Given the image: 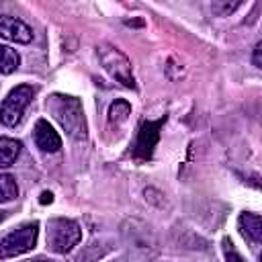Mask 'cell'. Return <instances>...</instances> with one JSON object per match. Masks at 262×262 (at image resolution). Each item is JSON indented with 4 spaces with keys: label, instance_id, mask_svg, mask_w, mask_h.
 I'll list each match as a JSON object with an SVG mask.
<instances>
[{
    "label": "cell",
    "instance_id": "6da1fadb",
    "mask_svg": "<svg viewBox=\"0 0 262 262\" xmlns=\"http://www.w3.org/2000/svg\"><path fill=\"white\" fill-rule=\"evenodd\" d=\"M47 108L74 141L88 139V123L80 98L70 94H51L47 100Z\"/></svg>",
    "mask_w": 262,
    "mask_h": 262
},
{
    "label": "cell",
    "instance_id": "7a4b0ae2",
    "mask_svg": "<svg viewBox=\"0 0 262 262\" xmlns=\"http://www.w3.org/2000/svg\"><path fill=\"white\" fill-rule=\"evenodd\" d=\"M96 55L100 66L104 68V72L115 78L117 82H121L125 88H135V78H133V70H131V59L115 45L111 43H100L96 47Z\"/></svg>",
    "mask_w": 262,
    "mask_h": 262
},
{
    "label": "cell",
    "instance_id": "3957f363",
    "mask_svg": "<svg viewBox=\"0 0 262 262\" xmlns=\"http://www.w3.org/2000/svg\"><path fill=\"white\" fill-rule=\"evenodd\" d=\"M82 239V229L76 221L66 217H53L47 223V248L55 254L72 252Z\"/></svg>",
    "mask_w": 262,
    "mask_h": 262
},
{
    "label": "cell",
    "instance_id": "277c9868",
    "mask_svg": "<svg viewBox=\"0 0 262 262\" xmlns=\"http://www.w3.org/2000/svg\"><path fill=\"white\" fill-rule=\"evenodd\" d=\"M37 237H39V223L37 221L23 223L20 227L12 229L10 233H6L0 239V260H10V258H16L20 254L31 252L37 246Z\"/></svg>",
    "mask_w": 262,
    "mask_h": 262
},
{
    "label": "cell",
    "instance_id": "5b68a950",
    "mask_svg": "<svg viewBox=\"0 0 262 262\" xmlns=\"http://www.w3.org/2000/svg\"><path fill=\"white\" fill-rule=\"evenodd\" d=\"M121 233H123V239L125 244L141 256H154L156 252V235L151 231V227L139 219H127L121 227Z\"/></svg>",
    "mask_w": 262,
    "mask_h": 262
},
{
    "label": "cell",
    "instance_id": "8992f818",
    "mask_svg": "<svg viewBox=\"0 0 262 262\" xmlns=\"http://www.w3.org/2000/svg\"><path fill=\"white\" fill-rule=\"evenodd\" d=\"M33 94H35V88L29 84H20L12 88L6 94V98L0 102V123L6 127H14L20 121L29 102L33 100Z\"/></svg>",
    "mask_w": 262,
    "mask_h": 262
},
{
    "label": "cell",
    "instance_id": "52a82bcc",
    "mask_svg": "<svg viewBox=\"0 0 262 262\" xmlns=\"http://www.w3.org/2000/svg\"><path fill=\"white\" fill-rule=\"evenodd\" d=\"M166 123V117H160L156 121H143L139 131H137V139L133 143L131 149V158L135 162H147L154 156V149L160 141V131Z\"/></svg>",
    "mask_w": 262,
    "mask_h": 262
},
{
    "label": "cell",
    "instance_id": "ba28073f",
    "mask_svg": "<svg viewBox=\"0 0 262 262\" xmlns=\"http://www.w3.org/2000/svg\"><path fill=\"white\" fill-rule=\"evenodd\" d=\"M0 37L8 39V41H14V43H31L33 31L20 18L8 16V14H0Z\"/></svg>",
    "mask_w": 262,
    "mask_h": 262
},
{
    "label": "cell",
    "instance_id": "9c48e42d",
    "mask_svg": "<svg viewBox=\"0 0 262 262\" xmlns=\"http://www.w3.org/2000/svg\"><path fill=\"white\" fill-rule=\"evenodd\" d=\"M33 137H35V145L45 151V154H55L59 151L61 147V137L59 133L49 125V121L45 119H39L35 123V129H33Z\"/></svg>",
    "mask_w": 262,
    "mask_h": 262
},
{
    "label": "cell",
    "instance_id": "30bf717a",
    "mask_svg": "<svg viewBox=\"0 0 262 262\" xmlns=\"http://www.w3.org/2000/svg\"><path fill=\"white\" fill-rule=\"evenodd\" d=\"M237 227L246 239L252 244L262 242V217L258 213H242L237 217Z\"/></svg>",
    "mask_w": 262,
    "mask_h": 262
},
{
    "label": "cell",
    "instance_id": "8fae6325",
    "mask_svg": "<svg viewBox=\"0 0 262 262\" xmlns=\"http://www.w3.org/2000/svg\"><path fill=\"white\" fill-rule=\"evenodd\" d=\"M111 252V244L104 239H94L88 246L82 248V252H78L70 262H98L102 260L106 254Z\"/></svg>",
    "mask_w": 262,
    "mask_h": 262
},
{
    "label": "cell",
    "instance_id": "7c38bea8",
    "mask_svg": "<svg viewBox=\"0 0 262 262\" xmlns=\"http://www.w3.org/2000/svg\"><path fill=\"white\" fill-rule=\"evenodd\" d=\"M20 154V141L12 137H0V168L12 166Z\"/></svg>",
    "mask_w": 262,
    "mask_h": 262
},
{
    "label": "cell",
    "instance_id": "4fadbf2b",
    "mask_svg": "<svg viewBox=\"0 0 262 262\" xmlns=\"http://www.w3.org/2000/svg\"><path fill=\"white\" fill-rule=\"evenodd\" d=\"M18 63H20V57L16 49L0 43V74H12L14 70H18Z\"/></svg>",
    "mask_w": 262,
    "mask_h": 262
},
{
    "label": "cell",
    "instance_id": "5bb4252c",
    "mask_svg": "<svg viewBox=\"0 0 262 262\" xmlns=\"http://www.w3.org/2000/svg\"><path fill=\"white\" fill-rule=\"evenodd\" d=\"M108 123H115V125H119V123H123V121H127V117L131 115V104L125 100V98H119V100H115L111 106H108Z\"/></svg>",
    "mask_w": 262,
    "mask_h": 262
},
{
    "label": "cell",
    "instance_id": "9a60e30c",
    "mask_svg": "<svg viewBox=\"0 0 262 262\" xmlns=\"http://www.w3.org/2000/svg\"><path fill=\"white\" fill-rule=\"evenodd\" d=\"M18 196L16 180L10 174H0V203H10Z\"/></svg>",
    "mask_w": 262,
    "mask_h": 262
},
{
    "label": "cell",
    "instance_id": "2e32d148",
    "mask_svg": "<svg viewBox=\"0 0 262 262\" xmlns=\"http://www.w3.org/2000/svg\"><path fill=\"white\" fill-rule=\"evenodd\" d=\"M221 248H223V254H225V260L227 262H246L244 256L235 250V246H233V242L229 237H223L221 239Z\"/></svg>",
    "mask_w": 262,
    "mask_h": 262
},
{
    "label": "cell",
    "instance_id": "e0dca14e",
    "mask_svg": "<svg viewBox=\"0 0 262 262\" xmlns=\"http://www.w3.org/2000/svg\"><path fill=\"white\" fill-rule=\"evenodd\" d=\"M237 6H239V2H215V4H213V10H215L219 16H227V14L233 12Z\"/></svg>",
    "mask_w": 262,
    "mask_h": 262
},
{
    "label": "cell",
    "instance_id": "ac0fdd59",
    "mask_svg": "<svg viewBox=\"0 0 262 262\" xmlns=\"http://www.w3.org/2000/svg\"><path fill=\"white\" fill-rule=\"evenodd\" d=\"M260 51H262V43H256V47H254V57H252V61H254L256 68L262 66V61H260Z\"/></svg>",
    "mask_w": 262,
    "mask_h": 262
},
{
    "label": "cell",
    "instance_id": "d6986e66",
    "mask_svg": "<svg viewBox=\"0 0 262 262\" xmlns=\"http://www.w3.org/2000/svg\"><path fill=\"white\" fill-rule=\"evenodd\" d=\"M51 201H53V194H51V192H47V190L41 192V199H39L41 205H47V203H51Z\"/></svg>",
    "mask_w": 262,
    "mask_h": 262
},
{
    "label": "cell",
    "instance_id": "ffe728a7",
    "mask_svg": "<svg viewBox=\"0 0 262 262\" xmlns=\"http://www.w3.org/2000/svg\"><path fill=\"white\" fill-rule=\"evenodd\" d=\"M139 262H156V258L154 256H141Z\"/></svg>",
    "mask_w": 262,
    "mask_h": 262
},
{
    "label": "cell",
    "instance_id": "44dd1931",
    "mask_svg": "<svg viewBox=\"0 0 262 262\" xmlns=\"http://www.w3.org/2000/svg\"><path fill=\"white\" fill-rule=\"evenodd\" d=\"M27 262H51V260H47V258H33V260H27Z\"/></svg>",
    "mask_w": 262,
    "mask_h": 262
},
{
    "label": "cell",
    "instance_id": "7402d4cb",
    "mask_svg": "<svg viewBox=\"0 0 262 262\" xmlns=\"http://www.w3.org/2000/svg\"><path fill=\"white\" fill-rule=\"evenodd\" d=\"M4 217H6V213H4V211H0V221H2Z\"/></svg>",
    "mask_w": 262,
    "mask_h": 262
}]
</instances>
